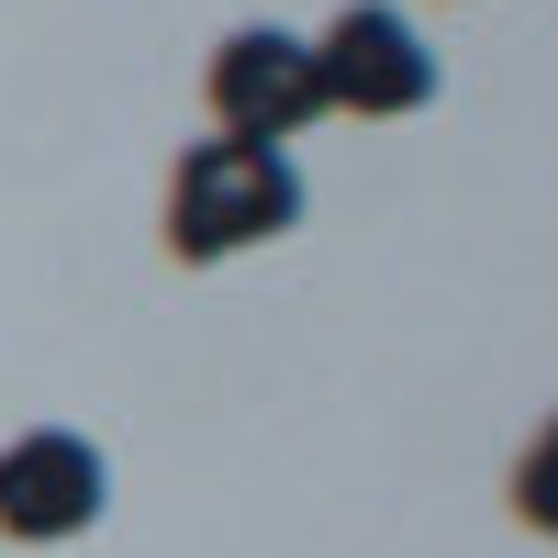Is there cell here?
<instances>
[{
  "instance_id": "6da1fadb",
  "label": "cell",
  "mask_w": 558,
  "mask_h": 558,
  "mask_svg": "<svg viewBox=\"0 0 558 558\" xmlns=\"http://www.w3.org/2000/svg\"><path fill=\"white\" fill-rule=\"evenodd\" d=\"M291 223H302V168H291V146L202 134V146L168 168V257H179V268L246 257V246H268V235H291Z\"/></svg>"
},
{
  "instance_id": "7a4b0ae2",
  "label": "cell",
  "mask_w": 558,
  "mask_h": 558,
  "mask_svg": "<svg viewBox=\"0 0 558 558\" xmlns=\"http://www.w3.org/2000/svg\"><path fill=\"white\" fill-rule=\"evenodd\" d=\"M213 134H246V146H291L302 123H324V68L313 34L291 23H235L213 45Z\"/></svg>"
},
{
  "instance_id": "3957f363",
  "label": "cell",
  "mask_w": 558,
  "mask_h": 558,
  "mask_svg": "<svg viewBox=\"0 0 558 558\" xmlns=\"http://www.w3.org/2000/svg\"><path fill=\"white\" fill-rule=\"evenodd\" d=\"M313 68H324V112H357V123H402L436 101V57L391 0H347L313 34Z\"/></svg>"
},
{
  "instance_id": "277c9868",
  "label": "cell",
  "mask_w": 558,
  "mask_h": 558,
  "mask_svg": "<svg viewBox=\"0 0 558 558\" xmlns=\"http://www.w3.org/2000/svg\"><path fill=\"white\" fill-rule=\"evenodd\" d=\"M101 502H112V470L89 436L34 425V436L0 447V536L12 547H68V536L101 525Z\"/></svg>"
},
{
  "instance_id": "5b68a950",
  "label": "cell",
  "mask_w": 558,
  "mask_h": 558,
  "mask_svg": "<svg viewBox=\"0 0 558 558\" xmlns=\"http://www.w3.org/2000/svg\"><path fill=\"white\" fill-rule=\"evenodd\" d=\"M514 514L536 525V536H558V413L525 436V458H514Z\"/></svg>"
}]
</instances>
